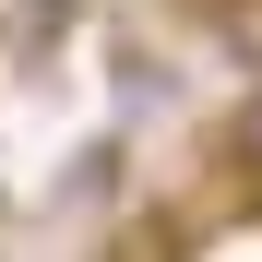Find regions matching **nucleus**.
<instances>
[{"mask_svg": "<svg viewBox=\"0 0 262 262\" xmlns=\"http://www.w3.org/2000/svg\"><path fill=\"white\" fill-rule=\"evenodd\" d=\"M191 12H203V36H214V60L262 72V0H191Z\"/></svg>", "mask_w": 262, "mask_h": 262, "instance_id": "nucleus-1", "label": "nucleus"}, {"mask_svg": "<svg viewBox=\"0 0 262 262\" xmlns=\"http://www.w3.org/2000/svg\"><path fill=\"white\" fill-rule=\"evenodd\" d=\"M227 167L262 191V72H250V96H238V119H227Z\"/></svg>", "mask_w": 262, "mask_h": 262, "instance_id": "nucleus-2", "label": "nucleus"}]
</instances>
